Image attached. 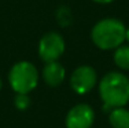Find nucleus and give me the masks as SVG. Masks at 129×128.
<instances>
[{
    "instance_id": "nucleus-7",
    "label": "nucleus",
    "mask_w": 129,
    "mask_h": 128,
    "mask_svg": "<svg viewBox=\"0 0 129 128\" xmlns=\"http://www.w3.org/2000/svg\"><path fill=\"white\" fill-rule=\"evenodd\" d=\"M64 74H66V70L62 63H59L58 61L47 62L43 68V79L50 87L60 85L64 80Z\"/></svg>"
},
{
    "instance_id": "nucleus-9",
    "label": "nucleus",
    "mask_w": 129,
    "mask_h": 128,
    "mask_svg": "<svg viewBox=\"0 0 129 128\" xmlns=\"http://www.w3.org/2000/svg\"><path fill=\"white\" fill-rule=\"evenodd\" d=\"M114 62L119 69L129 70V44L128 45H119L118 48H115Z\"/></svg>"
},
{
    "instance_id": "nucleus-11",
    "label": "nucleus",
    "mask_w": 129,
    "mask_h": 128,
    "mask_svg": "<svg viewBox=\"0 0 129 128\" xmlns=\"http://www.w3.org/2000/svg\"><path fill=\"white\" fill-rule=\"evenodd\" d=\"M93 2L99 3V4H110V3H113L114 0H93Z\"/></svg>"
},
{
    "instance_id": "nucleus-6",
    "label": "nucleus",
    "mask_w": 129,
    "mask_h": 128,
    "mask_svg": "<svg viewBox=\"0 0 129 128\" xmlns=\"http://www.w3.org/2000/svg\"><path fill=\"white\" fill-rule=\"evenodd\" d=\"M95 121V112L87 103L73 106L64 118L66 128H91Z\"/></svg>"
},
{
    "instance_id": "nucleus-5",
    "label": "nucleus",
    "mask_w": 129,
    "mask_h": 128,
    "mask_svg": "<svg viewBox=\"0 0 129 128\" xmlns=\"http://www.w3.org/2000/svg\"><path fill=\"white\" fill-rule=\"evenodd\" d=\"M96 81H98L96 72H95V69L89 65L78 66V68L72 73V77H70L72 90L74 91V92L80 94V95L88 94L91 90H93V87L96 85Z\"/></svg>"
},
{
    "instance_id": "nucleus-4",
    "label": "nucleus",
    "mask_w": 129,
    "mask_h": 128,
    "mask_svg": "<svg viewBox=\"0 0 129 128\" xmlns=\"http://www.w3.org/2000/svg\"><path fill=\"white\" fill-rule=\"evenodd\" d=\"M64 47L66 44H64V39L62 36L56 32H50L40 39L39 57L45 63L54 62L62 57V54L64 53Z\"/></svg>"
},
{
    "instance_id": "nucleus-3",
    "label": "nucleus",
    "mask_w": 129,
    "mask_h": 128,
    "mask_svg": "<svg viewBox=\"0 0 129 128\" xmlns=\"http://www.w3.org/2000/svg\"><path fill=\"white\" fill-rule=\"evenodd\" d=\"M8 81L17 94H29L39 84V72L32 62H17L8 73Z\"/></svg>"
},
{
    "instance_id": "nucleus-2",
    "label": "nucleus",
    "mask_w": 129,
    "mask_h": 128,
    "mask_svg": "<svg viewBox=\"0 0 129 128\" xmlns=\"http://www.w3.org/2000/svg\"><path fill=\"white\" fill-rule=\"evenodd\" d=\"M124 22L117 18H104L93 25L91 30V39L98 48L104 51L115 50L125 41Z\"/></svg>"
},
{
    "instance_id": "nucleus-13",
    "label": "nucleus",
    "mask_w": 129,
    "mask_h": 128,
    "mask_svg": "<svg viewBox=\"0 0 129 128\" xmlns=\"http://www.w3.org/2000/svg\"><path fill=\"white\" fill-rule=\"evenodd\" d=\"M0 90H2V79H0Z\"/></svg>"
},
{
    "instance_id": "nucleus-1",
    "label": "nucleus",
    "mask_w": 129,
    "mask_h": 128,
    "mask_svg": "<svg viewBox=\"0 0 129 128\" xmlns=\"http://www.w3.org/2000/svg\"><path fill=\"white\" fill-rule=\"evenodd\" d=\"M99 94L104 109L122 108L129 102V79L119 72L107 73L99 81Z\"/></svg>"
},
{
    "instance_id": "nucleus-8",
    "label": "nucleus",
    "mask_w": 129,
    "mask_h": 128,
    "mask_svg": "<svg viewBox=\"0 0 129 128\" xmlns=\"http://www.w3.org/2000/svg\"><path fill=\"white\" fill-rule=\"evenodd\" d=\"M109 123L113 128H129V110L124 106L111 109L109 114Z\"/></svg>"
},
{
    "instance_id": "nucleus-10",
    "label": "nucleus",
    "mask_w": 129,
    "mask_h": 128,
    "mask_svg": "<svg viewBox=\"0 0 129 128\" xmlns=\"http://www.w3.org/2000/svg\"><path fill=\"white\" fill-rule=\"evenodd\" d=\"M14 105L18 110H26L30 106V98L27 94H17L14 98Z\"/></svg>"
},
{
    "instance_id": "nucleus-12",
    "label": "nucleus",
    "mask_w": 129,
    "mask_h": 128,
    "mask_svg": "<svg viewBox=\"0 0 129 128\" xmlns=\"http://www.w3.org/2000/svg\"><path fill=\"white\" fill-rule=\"evenodd\" d=\"M125 40L129 43V28L126 29V33H125Z\"/></svg>"
}]
</instances>
